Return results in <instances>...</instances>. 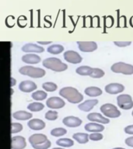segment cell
I'll use <instances>...</instances> for the list:
<instances>
[{
  "label": "cell",
  "instance_id": "277c9868",
  "mask_svg": "<svg viewBox=\"0 0 133 149\" xmlns=\"http://www.w3.org/2000/svg\"><path fill=\"white\" fill-rule=\"evenodd\" d=\"M111 69L114 73H121L126 75H131L133 74V65L125 62L115 63L112 65Z\"/></svg>",
  "mask_w": 133,
  "mask_h": 149
},
{
  "label": "cell",
  "instance_id": "5b68a950",
  "mask_svg": "<svg viewBox=\"0 0 133 149\" xmlns=\"http://www.w3.org/2000/svg\"><path fill=\"white\" fill-rule=\"evenodd\" d=\"M100 109L103 114L108 118H118L121 116V112L119 111L114 105L111 103H106L102 105Z\"/></svg>",
  "mask_w": 133,
  "mask_h": 149
},
{
  "label": "cell",
  "instance_id": "2e32d148",
  "mask_svg": "<svg viewBox=\"0 0 133 149\" xmlns=\"http://www.w3.org/2000/svg\"><path fill=\"white\" fill-rule=\"evenodd\" d=\"M27 125L33 130H41L45 128L46 123L41 119H31L28 121Z\"/></svg>",
  "mask_w": 133,
  "mask_h": 149
},
{
  "label": "cell",
  "instance_id": "1f68e13d",
  "mask_svg": "<svg viewBox=\"0 0 133 149\" xmlns=\"http://www.w3.org/2000/svg\"><path fill=\"white\" fill-rule=\"evenodd\" d=\"M45 119L48 120H55L58 119V112L54 111V110H49L45 113Z\"/></svg>",
  "mask_w": 133,
  "mask_h": 149
},
{
  "label": "cell",
  "instance_id": "f1b7e54d",
  "mask_svg": "<svg viewBox=\"0 0 133 149\" xmlns=\"http://www.w3.org/2000/svg\"><path fill=\"white\" fill-rule=\"evenodd\" d=\"M66 134H67V130L63 127L54 128L51 131V135L53 137H62Z\"/></svg>",
  "mask_w": 133,
  "mask_h": 149
},
{
  "label": "cell",
  "instance_id": "ac0fdd59",
  "mask_svg": "<svg viewBox=\"0 0 133 149\" xmlns=\"http://www.w3.org/2000/svg\"><path fill=\"white\" fill-rule=\"evenodd\" d=\"M98 103L97 100H86L85 102H82L78 106L80 110L83 112H90L93 109V108Z\"/></svg>",
  "mask_w": 133,
  "mask_h": 149
},
{
  "label": "cell",
  "instance_id": "4dcf8cb0",
  "mask_svg": "<svg viewBox=\"0 0 133 149\" xmlns=\"http://www.w3.org/2000/svg\"><path fill=\"white\" fill-rule=\"evenodd\" d=\"M42 88L47 92H55L58 88V86L54 82H45L42 85Z\"/></svg>",
  "mask_w": 133,
  "mask_h": 149
},
{
  "label": "cell",
  "instance_id": "ab89813d",
  "mask_svg": "<svg viewBox=\"0 0 133 149\" xmlns=\"http://www.w3.org/2000/svg\"><path fill=\"white\" fill-rule=\"evenodd\" d=\"M52 42L51 41H38L37 42V44H41V45H48V44H51Z\"/></svg>",
  "mask_w": 133,
  "mask_h": 149
},
{
  "label": "cell",
  "instance_id": "603a6c76",
  "mask_svg": "<svg viewBox=\"0 0 133 149\" xmlns=\"http://www.w3.org/2000/svg\"><path fill=\"white\" fill-rule=\"evenodd\" d=\"M72 138L79 144H86L89 141V134L86 133H76L72 135Z\"/></svg>",
  "mask_w": 133,
  "mask_h": 149
},
{
  "label": "cell",
  "instance_id": "d6a6232c",
  "mask_svg": "<svg viewBox=\"0 0 133 149\" xmlns=\"http://www.w3.org/2000/svg\"><path fill=\"white\" fill-rule=\"evenodd\" d=\"M23 125L20 123H11V134H17L23 130Z\"/></svg>",
  "mask_w": 133,
  "mask_h": 149
},
{
  "label": "cell",
  "instance_id": "ee69618b",
  "mask_svg": "<svg viewBox=\"0 0 133 149\" xmlns=\"http://www.w3.org/2000/svg\"><path fill=\"white\" fill-rule=\"evenodd\" d=\"M52 149H64V148H54Z\"/></svg>",
  "mask_w": 133,
  "mask_h": 149
},
{
  "label": "cell",
  "instance_id": "4fadbf2b",
  "mask_svg": "<svg viewBox=\"0 0 133 149\" xmlns=\"http://www.w3.org/2000/svg\"><path fill=\"white\" fill-rule=\"evenodd\" d=\"M87 120L91 122H95V123H100L101 124H107L110 123V120L103 116L100 113H90L87 115Z\"/></svg>",
  "mask_w": 133,
  "mask_h": 149
},
{
  "label": "cell",
  "instance_id": "d590c367",
  "mask_svg": "<svg viewBox=\"0 0 133 149\" xmlns=\"http://www.w3.org/2000/svg\"><path fill=\"white\" fill-rule=\"evenodd\" d=\"M114 24V19L112 16H107L104 19V26L105 27L110 28Z\"/></svg>",
  "mask_w": 133,
  "mask_h": 149
},
{
  "label": "cell",
  "instance_id": "f6af8a7d",
  "mask_svg": "<svg viewBox=\"0 0 133 149\" xmlns=\"http://www.w3.org/2000/svg\"><path fill=\"white\" fill-rule=\"evenodd\" d=\"M132 116H133V111L132 112Z\"/></svg>",
  "mask_w": 133,
  "mask_h": 149
},
{
  "label": "cell",
  "instance_id": "7bdbcfd3",
  "mask_svg": "<svg viewBox=\"0 0 133 149\" xmlns=\"http://www.w3.org/2000/svg\"><path fill=\"white\" fill-rule=\"evenodd\" d=\"M112 149H125V148H112Z\"/></svg>",
  "mask_w": 133,
  "mask_h": 149
},
{
  "label": "cell",
  "instance_id": "836d02e7",
  "mask_svg": "<svg viewBox=\"0 0 133 149\" xmlns=\"http://www.w3.org/2000/svg\"><path fill=\"white\" fill-rule=\"evenodd\" d=\"M103 138H104V135L100 132L92 133L89 135V139L93 141H98L102 140Z\"/></svg>",
  "mask_w": 133,
  "mask_h": 149
},
{
  "label": "cell",
  "instance_id": "8fae6325",
  "mask_svg": "<svg viewBox=\"0 0 133 149\" xmlns=\"http://www.w3.org/2000/svg\"><path fill=\"white\" fill-rule=\"evenodd\" d=\"M62 123L64 125H65L68 127L73 128L79 127L82 124V123H83V121L79 117L73 116H69L63 119Z\"/></svg>",
  "mask_w": 133,
  "mask_h": 149
},
{
  "label": "cell",
  "instance_id": "9a60e30c",
  "mask_svg": "<svg viewBox=\"0 0 133 149\" xmlns=\"http://www.w3.org/2000/svg\"><path fill=\"white\" fill-rule=\"evenodd\" d=\"M37 85L32 81H23L19 85V88L23 93H31L37 89Z\"/></svg>",
  "mask_w": 133,
  "mask_h": 149
},
{
  "label": "cell",
  "instance_id": "8992f818",
  "mask_svg": "<svg viewBox=\"0 0 133 149\" xmlns=\"http://www.w3.org/2000/svg\"><path fill=\"white\" fill-rule=\"evenodd\" d=\"M117 103L121 109L127 110L131 109L133 107V100L130 95L121 94L117 97Z\"/></svg>",
  "mask_w": 133,
  "mask_h": 149
},
{
  "label": "cell",
  "instance_id": "44dd1931",
  "mask_svg": "<svg viewBox=\"0 0 133 149\" xmlns=\"http://www.w3.org/2000/svg\"><path fill=\"white\" fill-rule=\"evenodd\" d=\"M32 116L33 114L31 113L23 111V110L16 111L13 114V117L17 120H30V119L32 118Z\"/></svg>",
  "mask_w": 133,
  "mask_h": 149
},
{
  "label": "cell",
  "instance_id": "e0dca14e",
  "mask_svg": "<svg viewBox=\"0 0 133 149\" xmlns=\"http://www.w3.org/2000/svg\"><path fill=\"white\" fill-rule=\"evenodd\" d=\"M22 51L27 53H42L44 51V49L37 44L29 43L22 47Z\"/></svg>",
  "mask_w": 133,
  "mask_h": 149
},
{
  "label": "cell",
  "instance_id": "7c38bea8",
  "mask_svg": "<svg viewBox=\"0 0 133 149\" xmlns=\"http://www.w3.org/2000/svg\"><path fill=\"white\" fill-rule=\"evenodd\" d=\"M105 92L111 95L122 93L125 90V86L120 83H110L105 86Z\"/></svg>",
  "mask_w": 133,
  "mask_h": 149
},
{
  "label": "cell",
  "instance_id": "d6986e66",
  "mask_svg": "<svg viewBox=\"0 0 133 149\" xmlns=\"http://www.w3.org/2000/svg\"><path fill=\"white\" fill-rule=\"evenodd\" d=\"M105 127L103 124H99L98 123L95 122H90V123H86L85 125V130L88 132L96 133V132H102L104 130Z\"/></svg>",
  "mask_w": 133,
  "mask_h": 149
},
{
  "label": "cell",
  "instance_id": "4316f807",
  "mask_svg": "<svg viewBox=\"0 0 133 149\" xmlns=\"http://www.w3.org/2000/svg\"><path fill=\"white\" fill-rule=\"evenodd\" d=\"M44 108V104L41 102H31L27 106V109L31 112L41 111Z\"/></svg>",
  "mask_w": 133,
  "mask_h": 149
},
{
  "label": "cell",
  "instance_id": "6da1fadb",
  "mask_svg": "<svg viewBox=\"0 0 133 149\" xmlns=\"http://www.w3.org/2000/svg\"><path fill=\"white\" fill-rule=\"evenodd\" d=\"M59 95L73 104L79 103L83 100V95H82L76 88L70 87V86L61 88L59 91Z\"/></svg>",
  "mask_w": 133,
  "mask_h": 149
},
{
  "label": "cell",
  "instance_id": "7a4b0ae2",
  "mask_svg": "<svg viewBox=\"0 0 133 149\" xmlns=\"http://www.w3.org/2000/svg\"><path fill=\"white\" fill-rule=\"evenodd\" d=\"M42 65L46 68H48L56 72H64L68 68V65L57 58H46L43 61Z\"/></svg>",
  "mask_w": 133,
  "mask_h": 149
},
{
  "label": "cell",
  "instance_id": "5bb4252c",
  "mask_svg": "<svg viewBox=\"0 0 133 149\" xmlns=\"http://www.w3.org/2000/svg\"><path fill=\"white\" fill-rule=\"evenodd\" d=\"M48 137L44 134H34L30 137H29V143L31 144V146L34 145H38L42 143H44L46 141H48Z\"/></svg>",
  "mask_w": 133,
  "mask_h": 149
},
{
  "label": "cell",
  "instance_id": "b9f144b4",
  "mask_svg": "<svg viewBox=\"0 0 133 149\" xmlns=\"http://www.w3.org/2000/svg\"><path fill=\"white\" fill-rule=\"evenodd\" d=\"M129 24L132 27H133V16H132L130 19V20H129Z\"/></svg>",
  "mask_w": 133,
  "mask_h": 149
},
{
  "label": "cell",
  "instance_id": "ba28073f",
  "mask_svg": "<svg viewBox=\"0 0 133 149\" xmlns=\"http://www.w3.org/2000/svg\"><path fill=\"white\" fill-rule=\"evenodd\" d=\"M47 107L50 109H61L65 106V101L57 96H52L50 97L46 101Z\"/></svg>",
  "mask_w": 133,
  "mask_h": 149
},
{
  "label": "cell",
  "instance_id": "f546056e",
  "mask_svg": "<svg viewBox=\"0 0 133 149\" xmlns=\"http://www.w3.org/2000/svg\"><path fill=\"white\" fill-rule=\"evenodd\" d=\"M104 72L102 69L98 68H93V72L90 76L93 78V79H100V78L104 77Z\"/></svg>",
  "mask_w": 133,
  "mask_h": 149
},
{
  "label": "cell",
  "instance_id": "83f0119b",
  "mask_svg": "<svg viewBox=\"0 0 133 149\" xmlns=\"http://www.w3.org/2000/svg\"><path fill=\"white\" fill-rule=\"evenodd\" d=\"M47 94L45 92L42 90H37L36 92H34V93H32V98L34 100H37V101H41V100H45L47 98Z\"/></svg>",
  "mask_w": 133,
  "mask_h": 149
},
{
  "label": "cell",
  "instance_id": "ffe728a7",
  "mask_svg": "<svg viewBox=\"0 0 133 149\" xmlns=\"http://www.w3.org/2000/svg\"><path fill=\"white\" fill-rule=\"evenodd\" d=\"M22 61L23 62H25L27 64H31V65H35L41 62V57L34 54H27L22 57Z\"/></svg>",
  "mask_w": 133,
  "mask_h": 149
},
{
  "label": "cell",
  "instance_id": "d4e9b609",
  "mask_svg": "<svg viewBox=\"0 0 133 149\" xmlns=\"http://www.w3.org/2000/svg\"><path fill=\"white\" fill-rule=\"evenodd\" d=\"M56 144L62 148H70L74 145V141L70 138H60L57 140Z\"/></svg>",
  "mask_w": 133,
  "mask_h": 149
},
{
  "label": "cell",
  "instance_id": "60d3db41",
  "mask_svg": "<svg viewBox=\"0 0 133 149\" xmlns=\"http://www.w3.org/2000/svg\"><path fill=\"white\" fill-rule=\"evenodd\" d=\"M10 81H11V84H10V86H11V87H13V86H15V85H16V79H13V77H11V78H10Z\"/></svg>",
  "mask_w": 133,
  "mask_h": 149
},
{
  "label": "cell",
  "instance_id": "8d00e7d4",
  "mask_svg": "<svg viewBox=\"0 0 133 149\" xmlns=\"http://www.w3.org/2000/svg\"><path fill=\"white\" fill-rule=\"evenodd\" d=\"M114 45H116L120 47H125L129 46L132 44L131 41H114Z\"/></svg>",
  "mask_w": 133,
  "mask_h": 149
},
{
  "label": "cell",
  "instance_id": "e575fe53",
  "mask_svg": "<svg viewBox=\"0 0 133 149\" xmlns=\"http://www.w3.org/2000/svg\"><path fill=\"white\" fill-rule=\"evenodd\" d=\"M51 146V142L48 140L44 143H42L41 144H38V145H34V146H32L34 149H48Z\"/></svg>",
  "mask_w": 133,
  "mask_h": 149
},
{
  "label": "cell",
  "instance_id": "f35d334b",
  "mask_svg": "<svg viewBox=\"0 0 133 149\" xmlns=\"http://www.w3.org/2000/svg\"><path fill=\"white\" fill-rule=\"evenodd\" d=\"M125 143L128 147L133 148V137H129L128 138H126L125 141Z\"/></svg>",
  "mask_w": 133,
  "mask_h": 149
},
{
  "label": "cell",
  "instance_id": "30bf717a",
  "mask_svg": "<svg viewBox=\"0 0 133 149\" xmlns=\"http://www.w3.org/2000/svg\"><path fill=\"white\" fill-rule=\"evenodd\" d=\"M27 147L25 137L23 136H15L11 139V149H24Z\"/></svg>",
  "mask_w": 133,
  "mask_h": 149
},
{
  "label": "cell",
  "instance_id": "9c48e42d",
  "mask_svg": "<svg viewBox=\"0 0 133 149\" xmlns=\"http://www.w3.org/2000/svg\"><path fill=\"white\" fill-rule=\"evenodd\" d=\"M77 44L82 52H93L97 49V44L94 41H78Z\"/></svg>",
  "mask_w": 133,
  "mask_h": 149
},
{
  "label": "cell",
  "instance_id": "52a82bcc",
  "mask_svg": "<svg viewBox=\"0 0 133 149\" xmlns=\"http://www.w3.org/2000/svg\"><path fill=\"white\" fill-rule=\"evenodd\" d=\"M63 56L65 60L71 64H79L83 61V58L80 56V54L74 51H65Z\"/></svg>",
  "mask_w": 133,
  "mask_h": 149
},
{
  "label": "cell",
  "instance_id": "cb8c5ba5",
  "mask_svg": "<svg viewBox=\"0 0 133 149\" xmlns=\"http://www.w3.org/2000/svg\"><path fill=\"white\" fill-rule=\"evenodd\" d=\"M93 72V68L90 67V66H86V65H83L80 67L77 68L76 70V72L79 75H83V76H86V75H90L91 73Z\"/></svg>",
  "mask_w": 133,
  "mask_h": 149
},
{
  "label": "cell",
  "instance_id": "3957f363",
  "mask_svg": "<svg viewBox=\"0 0 133 149\" xmlns=\"http://www.w3.org/2000/svg\"><path fill=\"white\" fill-rule=\"evenodd\" d=\"M19 72L23 75H27V76L31 77L34 79H39L44 77L46 74V72L42 68H40L33 67V66H23L21 68H20Z\"/></svg>",
  "mask_w": 133,
  "mask_h": 149
},
{
  "label": "cell",
  "instance_id": "74e56055",
  "mask_svg": "<svg viewBox=\"0 0 133 149\" xmlns=\"http://www.w3.org/2000/svg\"><path fill=\"white\" fill-rule=\"evenodd\" d=\"M125 133L127 134L133 135V125H129L125 127Z\"/></svg>",
  "mask_w": 133,
  "mask_h": 149
},
{
  "label": "cell",
  "instance_id": "7402d4cb",
  "mask_svg": "<svg viewBox=\"0 0 133 149\" xmlns=\"http://www.w3.org/2000/svg\"><path fill=\"white\" fill-rule=\"evenodd\" d=\"M84 93L86 95L90 96V97H96V96H99V95H102V90L98 87L96 86H90V87H87V88L84 90Z\"/></svg>",
  "mask_w": 133,
  "mask_h": 149
},
{
  "label": "cell",
  "instance_id": "484cf974",
  "mask_svg": "<svg viewBox=\"0 0 133 149\" xmlns=\"http://www.w3.org/2000/svg\"><path fill=\"white\" fill-rule=\"evenodd\" d=\"M47 51L51 54H59L64 51V47L61 44H53V45L49 46Z\"/></svg>",
  "mask_w": 133,
  "mask_h": 149
}]
</instances>
